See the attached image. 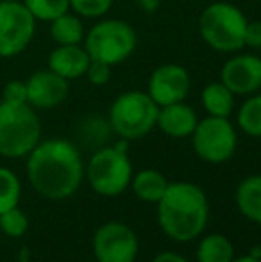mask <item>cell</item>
I'll use <instances>...</instances> for the list:
<instances>
[{
  "label": "cell",
  "mask_w": 261,
  "mask_h": 262,
  "mask_svg": "<svg viewBox=\"0 0 261 262\" xmlns=\"http://www.w3.org/2000/svg\"><path fill=\"white\" fill-rule=\"evenodd\" d=\"M50 36L57 45H83L84 25L75 13H65L50 21Z\"/></svg>",
  "instance_id": "obj_19"
},
{
  "label": "cell",
  "mask_w": 261,
  "mask_h": 262,
  "mask_svg": "<svg viewBox=\"0 0 261 262\" xmlns=\"http://www.w3.org/2000/svg\"><path fill=\"white\" fill-rule=\"evenodd\" d=\"M2 2H4V0H0V4H2Z\"/></svg>",
  "instance_id": "obj_35"
},
{
  "label": "cell",
  "mask_w": 261,
  "mask_h": 262,
  "mask_svg": "<svg viewBox=\"0 0 261 262\" xmlns=\"http://www.w3.org/2000/svg\"><path fill=\"white\" fill-rule=\"evenodd\" d=\"M136 6L147 14H154L161 6V0H136Z\"/></svg>",
  "instance_id": "obj_30"
},
{
  "label": "cell",
  "mask_w": 261,
  "mask_h": 262,
  "mask_svg": "<svg viewBox=\"0 0 261 262\" xmlns=\"http://www.w3.org/2000/svg\"><path fill=\"white\" fill-rule=\"evenodd\" d=\"M244 45L252 50H261V20L247 21Z\"/></svg>",
  "instance_id": "obj_29"
},
{
  "label": "cell",
  "mask_w": 261,
  "mask_h": 262,
  "mask_svg": "<svg viewBox=\"0 0 261 262\" xmlns=\"http://www.w3.org/2000/svg\"><path fill=\"white\" fill-rule=\"evenodd\" d=\"M234 259V246L226 235L209 234L200 239L197 248L198 262H231Z\"/></svg>",
  "instance_id": "obj_20"
},
{
  "label": "cell",
  "mask_w": 261,
  "mask_h": 262,
  "mask_svg": "<svg viewBox=\"0 0 261 262\" xmlns=\"http://www.w3.org/2000/svg\"><path fill=\"white\" fill-rule=\"evenodd\" d=\"M200 102L208 116L229 118L234 111V93L224 82H209L202 90Z\"/></svg>",
  "instance_id": "obj_16"
},
{
  "label": "cell",
  "mask_w": 261,
  "mask_h": 262,
  "mask_svg": "<svg viewBox=\"0 0 261 262\" xmlns=\"http://www.w3.org/2000/svg\"><path fill=\"white\" fill-rule=\"evenodd\" d=\"M127 139L120 138L116 145L95 150L84 169V175L95 193L113 198L131 186L132 164L127 154Z\"/></svg>",
  "instance_id": "obj_5"
},
{
  "label": "cell",
  "mask_w": 261,
  "mask_h": 262,
  "mask_svg": "<svg viewBox=\"0 0 261 262\" xmlns=\"http://www.w3.org/2000/svg\"><path fill=\"white\" fill-rule=\"evenodd\" d=\"M159 105L147 91H126L109 107L108 120L118 138L132 141L147 136L157 123Z\"/></svg>",
  "instance_id": "obj_7"
},
{
  "label": "cell",
  "mask_w": 261,
  "mask_h": 262,
  "mask_svg": "<svg viewBox=\"0 0 261 262\" xmlns=\"http://www.w3.org/2000/svg\"><path fill=\"white\" fill-rule=\"evenodd\" d=\"M113 0H70V9L81 18L101 20L111 11Z\"/></svg>",
  "instance_id": "obj_25"
},
{
  "label": "cell",
  "mask_w": 261,
  "mask_h": 262,
  "mask_svg": "<svg viewBox=\"0 0 261 262\" xmlns=\"http://www.w3.org/2000/svg\"><path fill=\"white\" fill-rule=\"evenodd\" d=\"M27 104L34 109H54L68 97V80L54 73L50 68L38 70L27 80Z\"/></svg>",
  "instance_id": "obj_13"
},
{
  "label": "cell",
  "mask_w": 261,
  "mask_h": 262,
  "mask_svg": "<svg viewBox=\"0 0 261 262\" xmlns=\"http://www.w3.org/2000/svg\"><path fill=\"white\" fill-rule=\"evenodd\" d=\"M168 180L157 169H142L131 180L134 194L147 204H157L168 187Z\"/></svg>",
  "instance_id": "obj_17"
},
{
  "label": "cell",
  "mask_w": 261,
  "mask_h": 262,
  "mask_svg": "<svg viewBox=\"0 0 261 262\" xmlns=\"http://www.w3.org/2000/svg\"><path fill=\"white\" fill-rule=\"evenodd\" d=\"M4 2H14V0H4Z\"/></svg>",
  "instance_id": "obj_34"
},
{
  "label": "cell",
  "mask_w": 261,
  "mask_h": 262,
  "mask_svg": "<svg viewBox=\"0 0 261 262\" xmlns=\"http://www.w3.org/2000/svg\"><path fill=\"white\" fill-rule=\"evenodd\" d=\"M93 255L98 262H134L138 255V237L126 223L109 221L93 235Z\"/></svg>",
  "instance_id": "obj_10"
},
{
  "label": "cell",
  "mask_w": 261,
  "mask_h": 262,
  "mask_svg": "<svg viewBox=\"0 0 261 262\" xmlns=\"http://www.w3.org/2000/svg\"><path fill=\"white\" fill-rule=\"evenodd\" d=\"M42 139V123L29 104L0 102V156L27 157Z\"/></svg>",
  "instance_id": "obj_4"
},
{
  "label": "cell",
  "mask_w": 261,
  "mask_h": 262,
  "mask_svg": "<svg viewBox=\"0 0 261 262\" xmlns=\"http://www.w3.org/2000/svg\"><path fill=\"white\" fill-rule=\"evenodd\" d=\"M247 18L231 2H213L198 16V32L215 52L234 54L244 49Z\"/></svg>",
  "instance_id": "obj_3"
},
{
  "label": "cell",
  "mask_w": 261,
  "mask_h": 262,
  "mask_svg": "<svg viewBox=\"0 0 261 262\" xmlns=\"http://www.w3.org/2000/svg\"><path fill=\"white\" fill-rule=\"evenodd\" d=\"M36 20L52 21L70 11V0H22Z\"/></svg>",
  "instance_id": "obj_24"
},
{
  "label": "cell",
  "mask_w": 261,
  "mask_h": 262,
  "mask_svg": "<svg viewBox=\"0 0 261 262\" xmlns=\"http://www.w3.org/2000/svg\"><path fill=\"white\" fill-rule=\"evenodd\" d=\"M220 82H224L234 97H249L261 88V57L256 54L233 55L220 70Z\"/></svg>",
  "instance_id": "obj_12"
},
{
  "label": "cell",
  "mask_w": 261,
  "mask_h": 262,
  "mask_svg": "<svg viewBox=\"0 0 261 262\" xmlns=\"http://www.w3.org/2000/svg\"><path fill=\"white\" fill-rule=\"evenodd\" d=\"M192 88V77L188 70L175 62L161 64L150 73L147 93L159 107L175 102H185Z\"/></svg>",
  "instance_id": "obj_11"
},
{
  "label": "cell",
  "mask_w": 261,
  "mask_h": 262,
  "mask_svg": "<svg viewBox=\"0 0 261 262\" xmlns=\"http://www.w3.org/2000/svg\"><path fill=\"white\" fill-rule=\"evenodd\" d=\"M36 18L24 2L0 4V57H14L22 54L34 38Z\"/></svg>",
  "instance_id": "obj_9"
},
{
  "label": "cell",
  "mask_w": 261,
  "mask_h": 262,
  "mask_svg": "<svg viewBox=\"0 0 261 262\" xmlns=\"http://www.w3.org/2000/svg\"><path fill=\"white\" fill-rule=\"evenodd\" d=\"M83 45L91 61L104 62L113 68L134 54L138 36L134 27L127 21L104 18L86 32Z\"/></svg>",
  "instance_id": "obj_6"
},
{
  "label": "cell",
  "mask_w": 261,
  "mask_h": 262,
  "mask_svg": "<svg viewBox=\"0 0 261 262\" xmlns=\"http://www.w3.org/2000/svg\"><path fill=\"white\" fill-rule=\"evenodd\" d=\"M4 102L11 104H27V84L24 80H11L6 84L2 93Z\"/></svg>",
  "instance_id": "obj_28"
},
{
  "label": "cell",
  "mask_w": 261,
  "mask_h": 262,
  "mask_svg": "<svg viewBox=\"0 0 261 262\" xmlns=\"http://www.w3.org/2000/svg\"><path fill=\"white\" fill-rule=\"evenodd\" d=\"M209 209L206 193L192 182L168 184L157 202V221L165 234L177 243H188L204 232Z\"/></svg>",
  "instance_id": "obj_2"
},
{
  "label": "cell",
  "mask_w": 261,
  "mask_h": 262,
  "mask_svg": "<svg viewBox=\"0 0 261 262\" xmlns=\"http://www.w3.org/2000/svg\"><path fill=\"white\" fill-rule=\"evenodd\" d=\"M231 262H261V259H256V257H251V255H244V257H238V259H233Z\"/></svg>",
  "instance_id": "obj_32"
},
{
  "label": "cell",
  "mask_w": 261,
  "mask_h": 262,
  "mask_svg": "<svg viewBox=\"0 0 261 262\" xmlns=\"http://www.w3.org/2000/svg\"><path fill=\"white\" fill-rule=\"evenodd\" d=\"M197 123L198 116L195 109L185 102H175V104L159 107L156 127L170 138L183 139L193 134Z\"/></svg>",
  "instance_id": "obj_14"
},
{
  "label": "cell",
  "mask_w": 261,
  "mask_h": 262,
  "mask_svg": "<svg viewBox=\"0 0 261 262\" xmlns=\"http://www.w3.org/2000/svg\"><path fill=\"white\" fill-rule=\"evenodd\" d=\"M90 62L84 45H57L49 55V68L68 82L86 75Z\"/></svg>",
  "instance_id": "obj_15"
},
{
  "label": "cell",
  "mask_w": 261,
  "mask_h": 262,
  "mask_svg": "<svg viewBox=\"0 0 261 262\" xmlns=\"http://www.w3.org/2000/svg\"><path fill=\"white\" fill-rule=\"evenodd\" d=\"M0 228L9 237H22L29 228V217L18 207L0 214Z\"/></svg>",
  "instance_id": "obj_26"
},
{
  "label": "cell",
  "mask_w": 261,
  "mask_h": 262,
  "mask_svg": "<svg viewBox=\"0 0 261 262\" xmlns=\"http://www.w3.org/2000/svg\"><path fill=\"white\" fill-rule=\"evenodd\" d=\"M84 164L77 146L66 139L39 141L27 156V179L39 196L65 200L81 187Z\"/></svg>",
  "instance_id": "obj_1"
},
{
  "label": "cell",
  "mask_w": 261,
  "mask_h": 262,
  "mask_svg": "<svg viewBox=\"0 0 261 262\" xmlns=\"http://www.w3.org/2000/svg\"><path fill=\"white\" fill-rule=\"evenodd\" d=\"M84 77H86L88 82L93 84V86H106V84L111 80V66L104 64V62H98V61H91Z\"/></svg>",
  "instance_id": "obj_27"
},
{
  "label": "cell",
  "mask_w": 261,
  "mask_h": 262,
  "mask_svg": "<svg viewBox=\"0 0 261 262\" xmlns=\"http://www.w3.org/2000/svg\"><path fill=\"white\" fill-rule=\"evenodd\" d=\"M22 194V184L18 180L16 173L9 168L0 166V214L9 209L18 207Z\"/></svg>",
  "instance_id": "obj_23"
},
{
  "label": "cell",
  "mask_w": 261,
  "mask_h": 262,
  "mask_svg": "<svg viewBox=\"0 0 261 262\" xmlns=\"http://www.w3.org/2000/svg\"><path fill=\"white\" fill-rule=\"evenodd\" d=\"M236 123L244 134L261 138V93L249 95V98L238 109Z\"/></svg>",
  "instance_id": "obj_21"
},
{
  "label": "cell",
  "mask_w": 261,
  "mask_h": 262,
  "mask_svg": "<svg viewBox=\"0 0 261 262\" xmlns=\"http://www.w3.org/2000/svg\"><path fill=\"white\" fill-rule=\"evenodd\" d=\"M249 255H251V257H256V259H261V246H256V248H252Z\"/></svg>",
  "instance_id": "obj_33"
},
{
  "label": "cell",
  "mask_w": 261,
  "mask_h": 262,
  "mask_svg": "<svg viewBox=\"0 0 261 262\" xmlns=\"http://www.w3.org/2000/svg\"><path fill=\"white\" fill-rule=\"evenodd\" d=\"M236 205L247 220L261 225V175H251L238 184Z\"/></svg>",
  "instance_id": "obj_18"
},
{
  "label": "cell",
  "mask_w": 261,
  "mask_h": 262,
  "mask_svg": "<svg viewBox=\"0 0 261 262\" xmlns=\"http://www.w3.org/2000/svg\"><path fill=\"white\" fill-rule=\"evenodd\" d=\"M152 262H188V260L175 252H161L159 255L154 257Z\"/></svg>",
  "instance_id": "obj_31"
},
{
  "label": "cell",
  "mask_w": 261,
  "mask_h": 262,
  "mask_svg": "<svg viewBox=\"0 0 261 262\" xmlns=\"http://www.w3.org/2000/svg\"><path fill=\"white\" fill-rule=\"evenodd\" d=\"M81 139L86 143L88 146L95 145L98 148H102L104 139H108V136L113 132L109 120H104L101 114H88L83 121H81Z\"/></svg>",
  "instance_id": "obj_22"
},
{
  "label": "cell",
  "mask_w": 261,
  "mask_h": 262,
  "mask_svg": "<svg viewBox=\"0 0 261 262\" xmlns=\"http://www.w3.org/2000/svg\"><path fill=\"white\" fill-rule=\"evenodd\" d=\"M190 138L197 156L211 164L229 161L236 152L238 136L229 118L206 116L204 120H198Z\"/></svg>",
  "instance_id": "obj_8"
}]
</instances>
